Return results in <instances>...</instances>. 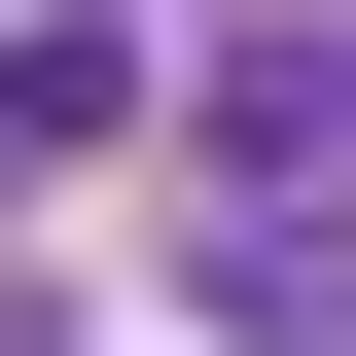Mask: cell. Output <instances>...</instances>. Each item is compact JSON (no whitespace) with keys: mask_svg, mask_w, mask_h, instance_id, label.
Masks as SVG:
<instances>
[{"mask_svg":"<svg viewBox=\"0 0 356 356\" xmlns=\"http://www.w3.org/2000/svg\"><path fill=\"white\" fill-rule=\"evenodd\" d=\"M214 214H356V0H285V36H214Z\"/></svg>","mask_w":356,"mask_h":356,"instance_id":"6da1fadb","label":"cell"},{"mask_svg":"<svg viewBox=\"0 0 356 356\" xmlns=\"http://www.w3.org/2000/svg\"><path fill=\"white\" fill-rule=\"evenodd\" d=\"M143 107H178L143 0H0V178H72V143H143Z\"/></svg>","mask_w":356,"mask_h":356,"instance_id":"7a4b0ae2","label":"cell"},{"mask_svg":"<svg viewBox=\"0 0 356 356\" xmlns=\"http://www.w3.org/2000/svg\"><path fill=\"white\" fill-rule=\"evenodd\" d=\"M214 321H250V356H356V250H321V214H250V250H214Z\"/></svg>","mask_w":356,"mask_h":356,"instance_id":"3957f363","label":"cell"}]
</instances>
